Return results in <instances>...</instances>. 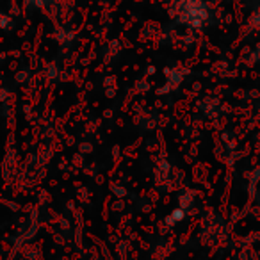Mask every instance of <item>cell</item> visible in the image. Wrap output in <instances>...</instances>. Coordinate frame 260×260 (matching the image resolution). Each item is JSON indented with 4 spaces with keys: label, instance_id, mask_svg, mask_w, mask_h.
<instances>
[{
    "label": "cell",
    "instance_id": "obj_1",
    "mask_svg": "<svg viewBox=\"0 0 260 260\" xmlns=\"http://www.w3.org/2000/svg\"><path fill=\"white\" fill-rule=\"evenodd\" d=\"M178 9H180V15L184 16V20L189 25H198L207 18L205 6L200 0H182Z\"/></svg>",
    "mask_w": 260,
    "mask_h": 260
}]
</instances>
